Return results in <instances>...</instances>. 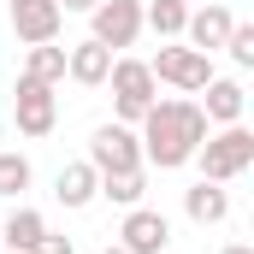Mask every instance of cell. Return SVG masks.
<instances>
[{
    "label": "cell",
    "instance_id": "obj_6",
    "mask_svg": "<svg viewBox=\"0 0 254 254\" xmlns=\"http://www.w3.org/2000/svg\"><path fill=\"white\" fill-rule=\"evenodd\" d=\"M89 24H95V42L101 48L125 54V48H136V36H142V0H101L89 12Z\"/></svg>",
    "mask_w": 254,
    "mask_h": 254
},
{
    "label": "cell",
    "instance_id": "obj_16",
    "mask_svg": "<svg viewBox=\"0 0 254 254\" xmlns=\"http://www.w3.org/2000/svg\"><path fill=\"white\" fill-rule=\"evenodd\" d=\"M0 237H6V249L30 254L42 237H48V219H42L36 207H12V213H6V225H0Z\"/></svg>",
    "mask_w": 254,
    "mask_h": 254
},
{
    "label": "cell",
    "instance_id": "obj_17",
    "mask_svg": "<svg viewBox=\"0 0 254 254\" xmlns=\"http://www.w3.org/2000/svg\"><path fill=\"white\" fill-rule=\"evenodd\" d=\"M142 195H148V166H136V172H101V201L142 207Z\"/></svg>",
    "mask_w": 254,
    "mask_h": 254
},
{
    "label": "cell",
    "instance_id": "obj_4",
    "mask_svg": "<svg viewBox=\"0 0 254 254\" xmlns=\"http://www.w3.org/2000/svg\"><path fill=\"white\" fill-rule=\"evenodd\" d=\"M107 83H113V107H119V125H142V113L160 101L154 89V71H148V60H113V71H107Z\"/></svg>",
    "mask_w": 254,
    "mask_h": 254
},
{
    "label": "cell",
    "instance_id": "obj_23",
    "mask_svg": "<svg viewBox=\"0 0 254 254\" xmlns=\"http://www.w3.org/2000/svg\"><path fill=\"white\" fill-rule=\"evenodd\" d=\"M219 254H254V249H249V243H231V249H219Z\"/></svg>",
    "mask_w": 254,
    "mask_h": 254
},
{
    "label": "cell",
    "instance_id": "obj_1",
    "mask_svg": "<svg viewBox=\"0 0 254 254\" xmlns=\"http://www.w3.org/2000/svg\"><path fill=\"white\" fill-rule=\"evenodd\" d=\"M207 113L195 107V101H154L148 113H142V166H160V172H178V166H190L195 148L207 142Z\"/></svg>",
    "mask_w": 254,
    "mask_h": 254
},
{
    "label": "cell",
    "instance_id": "obj_26",
    "mask_svg": "<svg viewBox=\"0 0 254 254\" xmlns=\"http://www.w3.org/2000/svg\"><path fill=\"white\" fill-rule=\"evenodd\" d=\"M0 136H6V125H0Z\"/></svg>",
    "mask_w": 254,
    "mask_h": 254
},
{
    "label": "cell",
    "instance_id": "obj_5",
    "mask_svg": "<svg viewBox=\"0 0 254 254\" xmlns=\"http://www.w3.org/2000/svg\"><path fill=\"white\" fill-rule=\"evenodd\" d=\"M12 119H18V136H30V142L54 136V125H60V95H54V83L18 77V89H12Z\"/></svg>",
    "mask_w": 254,
    "mask_h": 254
},
{
    "label": "cell",
    "instance_id": "obj_14",
    "mask_svg": "<svg viewBox=\"0 0 254 254\" xmlns=\"http://www.w3.org/2000/svg\"><path fill=\"white\" fill-rule=\"evenodd\" d=\"M184 213H190L195 225H225L231 219V195H225V184H190L184 190Z\"/></svg>",
    "mask_w": 254,
    "mask_h": 254
},
{
    "label": "cell",
    "instance_id": "obj_15",
    "mask_svg": "<svg viewBox=\"0 0 254 254\" xmlns=\"http://www.w3.org/2000/svg\"><path fill=\"white\" fill-rule=\"evenodd\" d=\"M184 24H190L184 0H148L142 6V30H154L160 42H184Z\"/></svg>",
    "mask_w": 254,
    "mask_h": 254
},
{
    "label": "cell",
    "instance_id": "obj_18",
    "mask_svg": "<svg viewBox=\"0 0 254 254\" xmlns=\"http://www.w3.org/2000/svg\"><path fill=\"white\" fill-rule=\"evenodd\" d=\"M18 77H36V83H65V48H54V42L24 48V71H18Z\"/></svg>",
    "mask_w": 254,
    "mask_h": 254
},
{
    "label": "cell",
    "instance_id": "obj_25",
    "mask_svg": "<svg viewBox=\"0 0 254 254\" xmlns=\"http://www.w3.org/2000/svg\"><path fill=\"white\" fill-rule=\"evenodd\" d=\"M0 254H18V249H0Z\"/></svg>",
    "mask_w": 254,
    "mask_h": 254
},
{
    "label": "cell",
    "instance_id": "obj_24",
    "mask_svg": "<svg viewBox=\"0 0 254 254\" xmlns=\"http://www.w3.org/2000/svg\"><path fill=\"white\" fill-rule=\"evenodd\" d=\"M101 254H125V249H119V243H113V249H101Z\"/></svg>",
    "mask_w": 254,
    "mask_h": 254
},
{
    "label": "cell",
    "instance_id": "obj_20",
    "mask_svg": "<svg viewBox=\"0 0 254 254\" xmlns=\"http://www.w3.org/2000/svg\"><path fill=\"white\" fill-rule=\"evenodd\" d=\"M225 54H231V65H243V71H249V65H254V24H231Z\"/></svg>",
    "mask_w": 254,
    "mask_h": 254
},
{
    "label": "cell",
    "instance_id": "obj_12",
    "mask_svg": "<svg viewBox=\"0 0 254 254\" xmlns=\"http://www.w3.org/2000/svg\"><path fill=\"white\" fill-rule=\"evenodd\" d=\"M195 107L207 113V125H243L249 95H243V83H237V77H213V83L201 89V101H195Z\"/></svg>",
    "mask_w": 254,
    "mask_h": 254
},
{
    "label": "cell",
    "instance_id": "obj_22",
    "mask_svg": "<svg viewBox=\"0 0 254 254\" xmlns=\"http://www.w3.org/2000/svg\"><path fill=\"white\" fill-rule=\"evenodd\" d=\"M101 0H60V12H95Z\"/></svg>",
    "mask_w": 254,
    "mask_h": 254
},
{
    "label": "cell",
    "instance_id": "obj_11",
    "mask_svg": "<svg viewBox=\"0 0 254 254\" xmlns=\"http://www.w3.org/2000/svg\"><path fill=\"white\" fill-rule=\"evenodd\" d=\"M113 60H119V54H113V48H101V42L89 36V42L65 48V77H71V83H83V89H101V83H107V71H113Z\"/></svg>",
    "mask_w": 254,
    "mask_h": 254
},
{
    "label": "cell",
    "instance_id": "obj_21",
    "mask_svg": "<svg viewBox=\"0 0 254 254\" xmlns=\"http://www.w3.org/2000/svg\"><path fill=\"white\" fill-rule=\"evenodd\" d=\"M30 254H77V243H71V237H54V231H48V237H42V243H36Z\"/></svg>",
    "mask_w": 254,
    "mask_h": 254
},
{
    "label": "cell",
    "instance_id": "obj_19",
    "mask_svg": "<svg viewBox=\"0 0 254 254\" xmlns=\"http://www.w3.org/2000/svg\"><path fill=\"white\" fill-rule=\"evenodd\" d=\"M30 184H36V166H30L18 148H0V195L12 201V195H24V190H30Z\"/></svg>",
    "mask_w": 254,
    "mask_h": 254
},
{
    "label": "cell",
    "instance_id": "obj_2",
    "mask_svg": "<svg viewBox=\"0 0 254 254\" xmlns=\"http://www.w3.org/2000/svg\"><path fill=\"white\" fill-rule=\"evenodd\" d=\"M195 160H201V178H207V184H231V178H243V172L254 166V130L249 125L207 130V142L195 148Z\"/></svg>",
    "mask_w": 254,
    "mask_h": 254
},
{
    "label": "cell",
    "instance_id": "obj_10",
    "mask_svg": "<svg viewBox=\"0 0 254 254\" xmlns=\"http://www.w3.org/2000/svg\"><path fill=\"white\" fill-rule=\"evenodd\" d=\"M54 195H60V207L83 213V207L101 201V172L89 160H71V166H60V178H54Z\"/></svg>",
    "mask_w": 254,
    "mask_h": 254
},
{
    "label": "cell",
    "instance_id": "obj_8",
    "mask_svg": "<svg viewBox=\"0 0 254 254\" xmlns=\"http://www.w3.org/2000/svg\"><path fill=\"white\" fill-rule=\"evenodd\" d=\"M172 243V219L154 213V207H125V225H119V249L125 254H166Z\"/></svg>",
    "mask_w": 254,
    "mask_h": 254
},
{
    "label": "cell",
    "instance_id": "obj_9",
    "mask_svg": "<svg viewBox=\"0 0 254 254\" xmlns=\"http://www.w3.org/2000/svg\"><path fill=\"white\" fill-rule=\"evenodd\" d=\"M12 36L24 42V48H36V42H60V24H65V12H60V0H12Z\"/></svg>",
    "mask_w": 254,
    "mask_h": 254
},
{
    "label": "cell",
    "instance_id": "obj_7",
    "mask_svg": "<svg viewBox=\"0 0 254 254\" xmlns=\"http://www.w3.org/2000/svg\"><path fill=\"white\" fill-rule=\"evenodd\" d=\"M89 166L95 172H136L142 166V142H136V130L130 125H101L95 136H89Z\"/></svg>",
    "mask_w": 254,
    "mask_h": 254
},
{
    "label": "cell",
    "instance_id": "obj_13",
    "mask_svg": "<svg viewBox=\"0 0 254 254\" xmlns=\"http://www.w3.org/2000/svg\"><path fill=\"white\" fill-rule=\"evenodd\" d=\"M231 12L225 6H201V12H190V24H184V42L190 48H201V54H219L225 48V36H231Z\"/></svg>",
    "mask_w": 254,
    "mask_h": 254
},
{
    "label": "cell",
    "instance_id": "obj_3",
    "mask_svg": "<svg viewBox=\"0 0 254 254\" xmlns=\"http://www.w3.org/2000/svg\"><path fill=\"white\" fill-rule=\"evenodd\" d=\"M148 71H154V83H172L184 95H201L213 83V54H201L190 42H160V54L148 60Z\"/></svg>",
    "mask_w": 254,
    "mask_h": 254
}]
</instances>
